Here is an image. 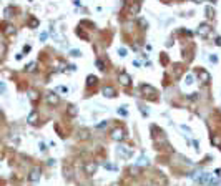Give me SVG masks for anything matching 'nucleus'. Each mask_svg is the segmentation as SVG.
Masks as SVG:
<instances>
[{
	"mask_svg": "<svg viewBox=\"0 0 221 186\" xmlns=\"http://www.w3.org/2000/svg\"><path fill=\"white\" fill-rule=\"evenodd\" d=\"M118 53H120L121 57H125V55H126V50H125V48H120V50H118Z\"/></svg>",
	"mask_w": 221,
	"mask_h": 186,
	"instance_id": "c756f323",
	"label": "nucleus"
},
{
	"mask_svg": "<svg viewBox=\"0 0 221 186\" xmlns=\"http://www.w3.org/2000/svg\"><path fill=\"white\" fill-rule=\"evenodd\" d=\"M191 83H193V77L188 75V77H186V85H191Z\"/></svg>",
	"mask_w": 221,
	"mask_h": 186,
	"instance_id": "bb28decb",
	"label": "nucleus"
},
{
	"mask_svg": "<svg viewBox=\"0 0 221 186\" xmlns=\"http://www.w3.org/2000/svg\"><path fill=\"white\" fill-rule=\"evenodd\" d=\"M86 138H90V133L86 130H80V140H86Z\"/></svg>",
	"mask_w": 221,
	"mask_h": 186,
	"instance_id": "a211bd4d",
	"label": "nucleus"
},
{
	"mask_svg": "<svg viewBox=\"0 0 221 186\" xmlns=\"http://www.w3.org/2000/svg\"><path fill=\"white\" fill-rule=\"evenodd\" d=\"M28 123H30V125H35V123H37V121H38V113L37 112H32L30 115H28Z\"/></svg>",
	"mask_w": 221,
	"mask_h": 186,
	"instance_id": "ddd939ff",
	"label": "nucleus"
},
{
	"mask_svg": "<svg viewBox=\"0 0 221 186\" xmlns=\"http://www.w3.org/2000/svg\"><path fill=\"white\" fill-rule=\"evenodd\" d=\"M116 153H118L121 158H131L133 156V150L128 146H118L116 148Z\"/></svg>",
	"mask_w": 221,
	"mask_h": 186,
	"instance_id": "20e7f679",
	"label": "nucleus"
},
{
	"mask_svg": "<svg viewBox=\"0 0 221 186\" xmlns=\"http://www.w3.org/2000/svg\"><path fill=\"white\" fill-rule=\"evenodd\" d=\"M5 33H7V35H15V27L8 25L7 28H5Z\"/></svg>",
	"mask_w": 221,
	"mask_h": 186,
	"instance_id": "6ab92c4d",
	"label": "nucleus"
},
{
	"mask_svg": "<svg viewBox=\"0 0 221 186\" xmlns=\"http://www.w3.org/2000/svg\"><path fill=\"white\" fill-rule=\"evenodd\" d=\"M126 136V131L123 130V128H115V130L112 131V138L115 140V141H121V140H125Z\"/></svg>",
	"mask_w": 221,
	"mask_h": 186,
	"instance_id": "7ed1b4c3",
	"label": "nucleus"
},
{
	"mask_svg": "<svg viewBox=\"0 0 221 186\" xmlns=\"http://www.w3.org/2000/svg\"><path fill=\"white\" fill-rule=\"evenodd\" d=\"M214 43H216L218 46H221V37H216V40H214Z\"/></svg>",
	"mask_w": 221,
	"mask_h": 186,
	"instance_id": "2f4dec72",
	"label": "nucleus"
},
{
	"mask_svg": "<svg viewBox=\"0 0 221 186\" xmlns=\"http://www.w3.org/2000/svg\"><path fill=\"white\" fill-rule=\"evenodd\" d=\"M148 165H150V161L145 158V156H141V158L138 160V163H136V166H138V168H140V166H148Z\"/></svg>",
	"mask_w": 221,
	"mask_h": 186,
	"instance_id": "dca6fc26",
	"label": "nucleus"
},
{
	"mask_svg": "<svg viewBox=\"0 0 221 186\" xmlns=\"http://www.w3.org/2000/svg\"><path fill=\"white\" fill-rule=\"evenodd\" d=\"M118 81H120L121 85H130V77H128V73L121 72V73L118 75Z\"/></svg>",
	"mask_w": 221,
	"mask_h": 186,
	"instance_id": "9b49d317",
	"label": "nucleus"
},
{
	"mask_svg": "<svg viewBox=\"0 0 221 186\" xmlns=\"http://www.w3.org/2000/svg\"><path fill=\"white\" fill-rule=\"evenodd\" d=\"M209 32H211V28H209V25H206V23H201L200 27H198V30H196V33L200 35V37H208L209 35Z\"/></svg>",
	"mask_w": 221,
	"mask_h": 186,
	"instance_id": "423d86ee",
	"label": "nucleus"
},
{
	"mask_svg": "<svg viewBox=\"0 0 221 186\" xmlns=\"http://www.w3.org/2000/svg\"><path fill=\"white\" fill-rule=\"evenodd\" d=\"M105 126H107V121H102V123L97 125V128H105Z\"/></svg>",
	"mask_w": 221,
	"mask_h": 186,
	"instance_id": "7c9ffc66",
	"label": "nucleus"
},
{
	"mask_svg": "<svg viewBox=\"0 0 221 186\" xmlns=\"http://www.w3.org/2000/svg\"><path fill=\"white\" fill-rule=\"evenodd\" d=\"M33 67H35V63H30V65L27 67V70H33Z\"/></svg>",
	"mask_w": 221,
	"mask_h": 186,
	"instance_id": "473e14b6",
	"label": "nucleus"
},
{
	"mask_svg": "<svg viewBox=\"0 0 221 186\" xmlns=\"http://www.w3.org/2000/svg\"><path fill=\"white\" fill-rule=\"evenodd\" d=\"M97 163L95 161H88V163H85V166H83V170L86 173V176H93V174L97 173Z\"/></svg>",
	"mask_w": 221,
	"mask_h": 186,
	"instance_id": "f257e3e1",
	"label": "nucleus"
},
{
	"mask_svg": "<svg viewBox=\"0 0 221 186\" xmlns=\"http://www.w3.org/2000/svg\"><path fill=\"white\" fill-rule=\"evenodd\" d=\"M57 91H60V93H67V91H68V88H67V86H58Z\"/></svg>",
	"mask_w": 221,
	"mask_h": 186,
	"instance_id": "393cba45",
	"label": "nucleus"
},
{
	"mask_svg": "<svg viewBox=\"0 0 221 186\" xmlns=\"http://www.w3.org/2000/svg\"><path fill=\"white\" fill-rule=\"evenodd\" d=\"M97 81H98V78H97V77H93V75H90V77H88V78H86V85H90V86H93V85H95V83H97Z\"/></svg>",
	"mask_w": 221,
	"mask_h": 186,
	"instance_id": "f3484780",
	"label": "nucleus"
},
{
	"mask_svg": "<svg viewBox=\"0 0 221 186\" xmlns=\"http://www.w3.org/2000/svg\"><path fill=\"white\" fill-rule=\"evenodd\" d=\"M30 100H35V101L38 100V93L37 91H30Z\"/></svg>",
	"mask_w": 221,
	"mask_h": 186,
	"instance_id": "4be33fe9",
	"label": "nucleus"
},
{
	"mask_svg": "<svg viewBox=\"0 0 221 186\" xmlns=\"http://www.w3.org/2000/svg\"><path fill=\"white\" fill-rule=\"evenodd\" d=\"M67 112H68V115H70V116H77V113H78V108H77V107H73V105H70Z\"/></svg>",
	"mask_w": 221,
	"mask_h": 186,
	"instance_id": "2eb2a0df",
	"label": "nucleus"
},
{
	"mask_svg": "<svg viewBox=\"0 0 221 186\" xmlns=\"http://www.w3.org/2000/svg\"><path fill=\"white\" fill-rule=\"evenodd\" d=\"M102 93H103L107 98H113V96L116 95L115 88H112V86H103V88H102Z\"/></svg>",
	"mask_w": 221,
	"mask_h": 186,
	"instance_id": "9d476101",
	"label": "nucleus"
},
{
	"mask_svg": "<svg viewBox=\"0 0 221 186\" xmlns=\"http://www.w3.org/2000/svg\"><path fill=\"white\" fill-rule=\"evenodd\" d=\"M105 166H107L108 170H115V171L118 170V168H116V165H110V163H107V165H105Z\"/></svg>",
	"mask_w": 221,
	"mask_h": 186,
	"instance_id": "a878e982",
	"label": "nucleus"
},
{
	"mask_svg": "<svg viewBox=\"0 0 221 186\" xmlns=\"http://www.w3.org/2000/svg\"><path fill=\"white\" fill-rule=\"evenodd\" d=\"M118 113H120L121 116H126V115H128V112H126V110H125V107H121V108L118 110Z\"/></svg>",
	"mask_w": 221,
	"mask_h": 186,
	"instance_id": "b1692460",
	"label": "nucleus"
},
{
	"mask_svg": "<svg viewBox=\"0 0 221 186\" xmlns=\"http://www.w3.org/2000/svg\"><path fill=\"white\" fill-rule=\"evenodd\" d=\"M213 14H214V10H213L211 7H206V15H208V17H211V19H213V17H214Z\"/></svg>",
	"mask_w": 221,
	"mask_h": 186,
	"instance_id": "412c9836",
	"label": "nucleus"
},
{
	"mask_svg": "<svg viewBox=\"0 0 221 186\" xmlns=\"http://www.w3.org/2000/svg\"><path fill=\"white\" fill-rule=\"evenodd\" d=\"M38 179H40V168H33V170L30 171V174H28V181L37 183Z\"/></svg>",
	"mask_w": 221,
	"mask_h": 186,
	"instance_id": "0eeeda50",
	"label": "nucleus"
},
{
	"mask_svg": "<svg viewBox=\"0 0 221 186\" xmlns=\"http://www.w3.org/2000/svg\"><path fill=\"white\" fill-rule=\"evenodd\" d=\"M196 75H198V78H200V81H203V83L209 80V73L205 72V70H201V68H198V70H196Z\"/></svg>",
	"mask_w": 221,
	"mask_h": 186,
	"instance_id": "1a4fd4ad",
	"label": "nucleus"
},
{
	"mask_svg": "<svg viewBox=\"0 0 221 186\" xmlns=\"http://www.w3.org/2000/svg\"><path fill=\"white\" fill-rule=\"evenodd\" d=\"M130 173L133 174V176H136V174L140 173V168H138V166H131V168H130Z\"/></svg>",
	"mask_w": 221,
	"mask_h": 186,
	"instance_id": "aec40b11",
	"label": "nucleus"
},
{
	"mask_svg": "<svg viewBox=\"0 0 221 186\" xmlns=\"http://www.w3.org/2000/svg\"><path fill=\"white\" fill-rule=\"evenodd\" d=\"M196 181L201 183V184H208L209 181H211V174L209 173H201V176H198Z\"/></svg>",
	"mask_w": 221,
	"mask_h": 186,
	"instance_id": "6e6552de",
	"label": "nucleus"
},
{
	"mask_svg": "<svg viewBox=\"0 0 221 186\" xmlns=\"http://www.w3.org/2000/svg\"><path fill=\"white\" fill-rule=\"evenodd\" d=\"M37 25H38V20L37 19H32L30 20V27H37Z\"/></svg>",
	"mask_w": 221,
	"mask_h": 186,
	"instance_id": "cd10ccee",
	"label": "nucleus"
},
{
	"mask_svg": "<svg viewBox=\"0 0 221 186\" xmlns=\"http://www.w3.org/2000/svg\"><path fill=\"white\" fill-rule=\"evenodd\" d=\"M70 55H72V57H81V52L80 50H72V52H70Z\"/></svg>",
	"mask_w": 221,
	"mask_h": 186,
	"instance_id": "5701e85b",
	"label": "nucleus"
},
{
	"mask_svg": "<svg viewBox=\"0 0 221 186\" xmlns=\"http://www.w3.org/2000/svg\"><path fill=\"white\" fill-rule=\"evenodd\" d=\"M140 90H141V93H143L145 96H156V90L153 88V86L146 85V83L140 85Z\"/></svg>",
	"mask_w": 221,
	"mask_h": 186,
	"instance_id": "f03ea898",
	"label": "nucleus"
},
{
	"mask_svg": "<svg viewBox=\"0 0 221 186\" xmlns=\"http://www.w3.org/2000/svg\"><path fill=\"white\" fill-rule=\"evenodd\" d=\"M156 184H158V186H166V184H168L166 178L163 176L161 173H156Z\"/></svg>",
	"mask_w": 221,
	"mask_h": 186,
	"instance_id": "f8f14e48",
	"label": "nucleus"
},
{
	"mask_svg": "<svg viewBox=\"0 0 221 186\" xmlns=\"http://www.w3.org/2000/svg\"><path fill=\"white\" fill-rule=\"evenodd\" d=\"M140 7H141V5H140V2H135V3H131V7H130V12L133 15H136L138 12H140Z\"/></svg>",
	"mask_w": 221,
	"mask_h": 186,
	"instance_id": "4468645a",
	"label": "nucleus"
},
{
	"mask_svg": "<svg viewBox=\"0 0 221 186\" xmlns=\"http://www.w3.org/2000/svg\"><path fill=\"white\" fill-rule=\"evenodd\" d=\"M97 67L100 68V70H105V65H103V62H100V60H97Z\"/></svg>",
	"mask_w": 221,
	"mask_h": 186,
	"instance_id": "c85d7f7f",
	"label": "nucleus"
},
{
	"mask_svg": "<svg viewBox=\"0 0 221 186\" xmlns=\"http://www.w3.org/2000/svg\"><path fill=\"white\" fill-rule=\"evenodd\" d=\"M47 103L52 105V107H57V105L60 103V96H58L57 93H53V91H48L47 93Z\"/></svg>",
	"mask_w": 221,
	"mask_h": 186,
	"instance_id": "39448f33",
	"label": "nucleus"
}]
</instances>
